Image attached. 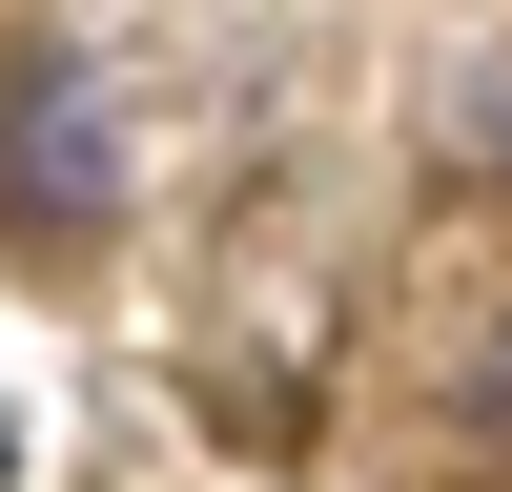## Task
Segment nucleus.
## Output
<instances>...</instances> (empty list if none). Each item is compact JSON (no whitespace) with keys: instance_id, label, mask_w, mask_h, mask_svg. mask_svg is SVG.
Instances as JSON below:
<instances>
[{"instance_id":"f03ea898","label":"nucleus","mask_w":512,"mask_h":492,"mask_svg":"<svg viewBox=\"0 0 512 492\" xmlns=\"http://www.w3.org/2000/svg\"><path fill=\"white\" fill-rule=\"evenodd\" d=\"M492 390H512V369H492Z\"/></svg>"},{"instance_id":"f257e3e1","label":"nucleus","mask_w":512,"mask_h":492,"mask_svg":"<svg viewBox=\"0 0 512 492\" xmlns=\"http://www.w3.org/2000/svg\"><path fill=\"white\" fill-rule=\"evenodd\" d=\"M0 205H21V226H103V205H123V123H103L82 62H21V82H0Z\"/></svg>"}]
</instances>
